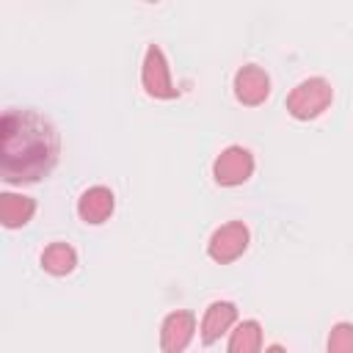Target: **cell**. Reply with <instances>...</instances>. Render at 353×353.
I'll return each mask as SVG.
<instances>
[{
    "label": "cell",
    "instance_id": "cell-1",
    "mask_svg": "<svg viewBox=\"0 0 353 353\" xmlns=\"http://www.w3.org/2000/svg\"><path fill=\"white\" fill-rule=\"evenodd\" d=\"M61 154L58 130L33 108H11L0 121V174L8 185H28L47 176Z\"/></svg>",
    "mask_w": 353,
    "mask_h": 353
},
{
    "label": "cell",
    "instance_id": "cell-6",
    "mask_svg": "<svg viewBox=\"0 0 353 353\" xmlns=\"http://www.w3.org/2000/svg\"><path fill=\"white\" fill-rule=\"evenodd\" d=\"M196 334V314L190 309L168 312L160 323V350L163 353H185Z\"/></svg>",
    "mask_w": 353,
    "mask_h": 353
},
{
    "label": "cell",
    "instance_id": "cell-10",
    "mask_svg": "<svg viewBox=\"0 0 353 353\" xmlns=\"http://www.w3.org/2000/svg\"><path fill=\"white\" fill-rule=\"evenodd\" d=\"M36 215V201L25 193H0V223L6 229H19L25 223H30V218Z\"/></svg>",
    "mask_w": 353,
    "mask_h": 353
},
{
    "label": "cell",
    "instance_id": "cell-3",
    "mask_svg": "<svg viewBox=\"0 0 353 353\" xmlns=\"http://www.w3.org/2000/svg\"><path fill=\"white\" fill-rule=\"evenodd\" d=\"M141 85L152 99H176L179 88L171 80V66L157 44H149L141 63Z\"/></svg>",
    "mask_w": 353,
    "mask_h": 353
},
{
    "label": "cell",
    "instance_id": "cell-11",
    "mask_svg": "<svg viewBox=\"0 0 353 353\" xmlns=\"http://www.w3.org/2000/svg\"><path fill=\"white\" fill-rule=\"evenodd\" d=\"M226 353H262V325L256 320H243L229 331Z\"/></svg>",
    "mask_w": 353,
    "mask_h": 353
},
{
    "label": "cell",
    "instance_id": "cell-8",
    "mask_svg": "<svg viewBox=\"0 0 353 353\" xmlns=\"http://www.w3.org/2000/svg\"><path fill=\"white\" fill-rule=\"evenodd\" d=\"M113 210H116V196L105 185H91L77 199V215L83 223H91V226L105 223L113 215Z\"/></svg>",
    "mask_w": 353,
    "mask_h": 353
},
{
    "label": "cell",
    "instance_id": "cell-2",
    "mask_svg": "<svg viewBox=\"0 0 353 353\" xmlns=\"http://www.w3.org/2000/svg\"><path fill=\"white\" fill-rule=\"evenodd\" d=\"M334 102V88L325 77H306L287 94V113L298 121L323 116Z\"/></svg>",
    "mask_w": 353,
    "mask_h": 353
},
{
    "label": "cell",
    "instance_id": "cell-13",
    "mask_svg": "<svg viewBox=\"0 0 353 353\" xmlns=\"http://www.w3.org/2000/svg\"><path fill=\"white\" fill-rule=\"evenodd\" d=\"M325 353H353V323H336L328 331Z\"/></svg>",
    "mask_w": 353,
    "mask_h": 353
},
{
    "label": "cell",
    "instance_id": "cell-9",
    "mask_svg": "<svg viewBox=\"0 0 353 353\" xmlns=\"http://www.w3.org/2000/svg\"><path fill=\"white\" fill-rule=\"evenodd\" d=\"M237 325V306L232 301H212L201 317V342L212 345Z\"/></svg>",
    "mask_w": 353,
    "mask_h": 353
},
{
    "label": "cell",
    "instance_id": "cell-5",
    "mask_svg": "<svg viewBox=\"0 0 353 353\" xmlns=\"http://www.w3.org/2000/svg\"><path fill=\"white\" fill-rule=\"evenodd\" d=\"M254 154L245 149V146H226L215 163H212V179L221 185V188H237L243 182L251 179L254 174Z\"/></svg>",
    "mask_w": 353,
    "mask_h": 353
},
{
    "label": "cell",
    "instance_id": "cell-14",
    "mask_svg": "<svg viewBox=\"0 0 353 353\" xmlns=\"http://www.w3.org/2000/svg\"><path fill=\"white\" fill-rule=\"evenodd\" d=\"M265 353H287L281 345H270V347H265Z\"/></svg>",
    "mask_w": 353,
    "mask_h": 353
},
{
    "label": "cell",
    "instance_id": "cell-12",
    "mask_svg": "<svg viewBox=\"0 0 353 353\" xmlns=\"http://www.w3.org/2000/svg\"><path fill=\"white\" fill-rule=\"evenodd\" d=\"M41 268L50 276H69L77 268V251L69 243H50L41 251Z\"/></svg>",
    "mask_w": 353,
    "mask_h": 353
},
{
    "label": "cell",
    "instance_id": "cell-7",
    "mask_svg": "<svg viewBox=\"0 0 353 353\" xmlns=\"http://www.w3.org/2000/svg\"><path fill=\"white\" fill-rule=\"evenodd\" d=\"M232 88H234V97H237L240 105L256 108V105H262L270 97V77H268V72L262 66L245 63V66H240L234 72Z\"/></svg>",
    "mask_w": 353,
    "mask_h": 353
},
{
    "label": "cell",
    "instance_id": "cell-4",
    "mask_svg": "<svg viewBox=\"0 0 353 353\" xmlns=\"http://www.w3.org/2000/svg\"><path fill=\"white\" fill-rule=\"evenodd\" d=\"M251 243V232L243 221H229L223 226H218L212 234H210V243H207V254L212 262L218 265H229L234 259H240L245 254Z\"/></svg>",
    "mask_w": 353,
    "mask_h": 353
}]
</instances>
